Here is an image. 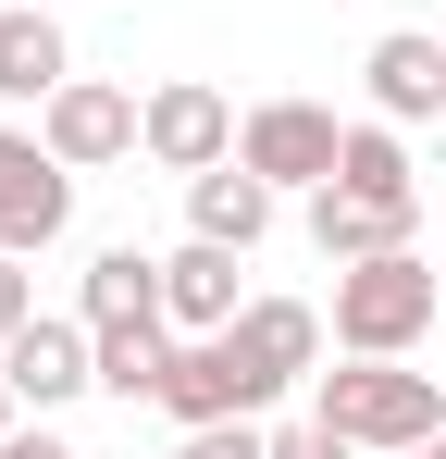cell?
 <instances>
[{"label":"cell","instance_id":"cell-1","mask_svg":"<svg viewBox=\"0 0 446 459\" xmlns=\"http://www.w3.org/2000/svg\"><path fill=\"white\" fill-rule=\"evenodd\" d=\"M310 422H335L360 459H409L446 435V373H409V360H347V373L310 385Z\"/></svg>","mask_w":446,"mask_h":459},{"label":"cell","instance_id":"cell-2","mask_svg":"<svg viewBox=\"0 0 446 459\" xmlns=\"http://www.w3.org/2000/svg\"><path fill=\"white\" fill-rule=\"evenodd\" d=\"M434 335V261L384 248V261H335V348L347 360H409Z\"/></svg>","mask_w":446,"mask_h":459},{"label":"cell","instance_id":"cell-3","mask_svg":"<svg viewBox=\"0 0 446 459\" xmlns=\"http://www.w3.org/2000/svg\"><path fill=\"white\" fill-rule=\"evenodd\" d=\"M273 397H286V385H273L261 360H248V348H236V323H223V335H174V373H161V410H174L186 435H199V422H261Z\"/></svg>","mask_w":446,"mask_h":459},{"label":"cell","instance_id":"cell-4","mask_svg":"<svg viewBox=\"0 0 446 459\" xmlns=\"http://www.w3.org/2000/svg\"><path fill=\"white\" fill-rule=\"evenodd\" d=\"M137 125H149V100H137V87H99V75H63L50 100H38V150L74 161V174L124 161V150H137Z\"/></svg>","mask_w":446,"mask_h":459},{"label":"cell","instance_id":"cell-5","mask_svg":"<svg viewBox=\"0 0 446 459\" xmlns=\"http://www.w3.org/2000/svg\"><path fill=\"white\" fill-rule=\"evenodd\" d=\"M335 150H347V125H335L322 100H261V112L236 125V161H248L261 186H335Z\"/></svg>","mask_w":446,"mask_h":459},{"label":"cell","instance_id":"cell-6","mask_svg":"<svg viewBox=\"0 0 446 459\" xmlns=\"http://www.w3.org/2000/svg\"><path fill=\"white\" fill-rule=\"evenodd\" d=\"M236 100H223L211 75H174V87H149V125H137V150L161 161V174H211V161H236Z\"/></svg>","mask_w":446,"mask_h":459},{"label":"cell","instance_id":"cell-7","mask_svg":"<svg viewBox=\"0 0 446 459\" xmlns=\"http://www.w3.org/2000/svg\"><path fill=\"white\" fill-rule=\"evenodd\" d=\"M0 373L25 410H74L87 385H99V335H87V310H38L13 348H0Z\"/></svg>","mask_w":446,"mask_h":459},{"label":"cell","instance_id":"cell-8","mask_svg":"<svg viewBox=\"0 0 446 459\" xmlns=\"http://www.w3.org/2000/svg\"><path fill=\"white\" fill-rule=\"evenodd\" d=\"M63 224H74V161H50L38 137L0 161V248L25 261V248H63Z\"/></svg>","mask_w":446,"mask_h":459},{"label":"cell","instance_id":"cell-9","mask_svg":"<svg viewBox=\"0 0 446 459\" xmlns=\"http://www.w3.org/2000/svg\"><path fill=\"white\" fill-rule=\"evenodd\" d=\"M360 87H372V112H384V125H434V112H446V38H422V25L372 38Z\"/></svg>","mask_w":446,"mask_h":459},{"label":"cell","instance_id":"cell-10","mask_svg":"<svg viewBox=\"0 0 446 459\" xmlns=\"http://www.w3.org/2000/svg\"><path fill=\"white\" fill-rule=\"evenodd\" d=\"M422 224V199H360V186H310V248L322 261H384V248H409Z\"/></svg>","mask_w":446,"mask_h":459},{"label":"cell","instance_id":"cell-11","mask_svg":"<svg viewBox=\"0 0 446 459\" xmlns=\"http://www.w3.org/2000/svg\"><path fill=\"white\" fill-rule=\"evenodd\" d=\"M236 261H248V248H211V236H186V248H174V261H161V323H174V335H223V323H236Z\"/></svg>","mask_w":446,"mask_h":459},{"label":"cell","instance_id":"cell-12","mask_svg":"<svg viewBox=\"0 0 446 459\" xmlns=\"http://www.w3.org/2000/svg\"><path fill=\"white\" fill-rule=\"evenodd\" d=\"M273 199H286V186H261L248 161H211V174H186V236H211V248H261V236H273Z\"/></svg>","mask_w":446,"mask_h":459},{"label":"cell","instance_id":"cell-13","mask_svg":"<svg viewBox=\"0 0 446 459\" xmlns=\"http://www.w3.org/2000/svg\"><path fill=\"white\" fill-rule=\"evenodd\" d=\"M322 335H335V323H322L310 299H248V310H236V348H248L273 385H310V373H322Z\"/></svg>","mask_w":446,"mask_h":459},{"label":"cell","instance_id":"cell-14","mask_svg":"<svg viewBox=\"0 0 446 459\" xmlns=\"http://www.w3.org/2000/svg\"><path fill=\"white\" fill-rule=\"evenodd\" d=\"M63 75H74L63 25H50L38 0H0V100H13V112H38V100H50Z\"/></svg>","mask_w":446,"mask_h":459},{"label":"cell","instance_id":"cell-15","mask_svg":"<svg viewBox=\"0 0 446 459\" xmlns=\"http://www.w3.org/2000/svg\"><path fill=\"white\" fill-rule=\"evenodd\" d=\"M87 335H99V397H124V410L161 397V373H174V323H161V310H137V323H87Z\"/></svg>","mask_w":446,"mask_h":459},{"label":"cell","instance_id":"cell-16","mask_svg":"<svg viewBox=\"0 0 446 459\" xmlns=\"http://www.w3.org/2000/svg\"><path fill=\"white\" fill-rule=\"evenodd\" d=\"M335 186H360V199H422V174H409V137L372 112V125H347V150H335Z\"/></svg>","mask_w":446,"mask_h":459},{"label":"cell","instance_id":"cell-17","mask_svg":"<svg viewBox=\"0 0 446 459\" xmlns=\"http://www.w3.org/2000/svg\"><path fill=\"white\" fill-rule=\"evenodd\" d=\"M74 310H87V323H137V310H161V261H149V248H99L87 286H74Z\"/></svg>","mask_w":446,"mask_h":459},{"label":"cell","instance_id":"cell-18","mask_svg":"<svg viewBox=\"0 0 446 459\" xmlns=\"http://www.w3.org/2000/svg\"><path fill=\"white\" fill-rule=\"evenodd\" d=\"M186 447H199V459H273V435H261V422H199Z\"/></svg>","mask_w":446,"mask_h":459},{"label":"cell","instance_id":"cell-19","mask_svg":"<svg viewBox=\"0 0 446 459\" xmlns=\"http://www.w3.org/2000/svg\"><path fill=\"white\" fill-rule=\"evenodd\" d=\"M25 323H38V286H25V261H13V248H0V348H13V335H25Z\"/></svg>","mask_w":446,"mask_h":459},{"label":"cell","instance_id":"cell-20","mask_svg":"<svg viewBox=\"0 0 446 459\" xmlns=\"http://www.w3.org/2000/svg\"><path fill=\"white\" fill-rule=\"evenodd\" d=\"M273 459H360V447H347L335 422H286V435H273Z\"/></svg>","mask_w":446,"mask_h":459},{"label":"cell","instance_id":"cell-21","mask_svg":"<svg viewBox=\"0 0 446 459\" xmlns=\"http://www.w3.org/2000/svg\"><path fill=\"white\" fill-rule=\"evenodd\" d=\"M0 459H74V447L50 435V410H38V422H13V435H0Z\"/></svg>","mask_w":446,"mask_h":459},{"label":"cell","instance_id":"cell-22","mask_svg":"<svg viewBox=\"0 0 446 459\" xmlns=\"http://www.w3.org/2000/svg\"><path fill=\"white\" fill-rule=\"evenodd\" d=\"M13 422H25V397H13V373H0V435H13Z\"/></svg>","mask_w":446,"mask_h":459},{"label":"cell","instance_id":"cell-23","mask_svg":"<svg viewBox=\"0 0 446 459\" xmlns=\"http://www.w3.org/2000/svg\"><path fill=\"white\" fill-rule=\"evenodd\" d=\"M13 150H25V137H13V125H0V161H13Z\"/></svg>","mask_w":446,"mask_h":459},{"label":"cell","instance_id":"cell-24","mask_svg":"<svg viewBox=\"0 0 446 459\" xmlns=\"http://www.w3.org/2000/svg\"><path fill=\"white\" fill-rule=\"evenodd\" d=\"M409 459H446V435H434V447H409Z\"/></svg>","mask_w":446,"mask_h":459},{"label":"cell","instance_id":"cell-25","mask_svg":"<svg viewBox=\"0 0 446 459\" xmlns=\"http://www.w3.org/2000/svg\"><path fill=\"white\" fill-rule=\"evenodd\" d=\"M161 459H199V447H161Z\"/></svg>","mask_w":446,"mask_h":459}]
</instances>
